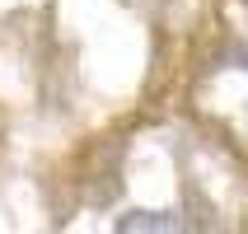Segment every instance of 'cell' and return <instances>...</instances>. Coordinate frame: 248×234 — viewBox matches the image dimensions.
I'll return each mask as SVG.
<instances>
[{
	"label": "cell",
	"mask_w": 248,
	"mask_h": 234,
	"mask_svg": "<svg viewBox=\"0 0 248 234\" xmlns=\"http://www.w3.org/2000/svg\"><path fill=\"white\" fill-rule=\"evenodd\" d=\"M117 230H183L178 216H164V211H131L117 220Z\"/></svg>",
	"instance_id": "obj_1"
}]
</instances>
